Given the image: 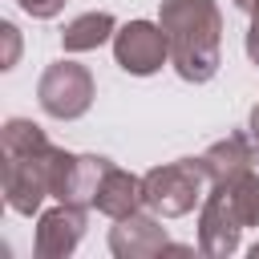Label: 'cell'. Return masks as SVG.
Listing matches in <instances>:
<instances>
[{"label": "cell", "mask_w": 259, "mask_h": 259, "mask_svg": "<svg viewBox=\"0 0 259 259\" xmlns=\"http://www.w3.org/2000/svg\"><path fill=\"white\" fill-rule=\"evenodd\" d=\"M198 158H202L210 182H227V178H239V174L255 170V146H251L247 134H227L214 146H206V154H198Z\"/></svg>", "instance_id": "10"}, {"label": "cell", "mask_w": 259, "mask_h": 259, "mask_svg": "<svg viewBox=\"0 0 259 259\" xmlns=\"http://www.w3.org/2000/svg\"><path fill=\"white\" fill-rule=\"evenodd\" d=\"M255 4H259V0H235V8H239V12H251Z\"/></svg>", "instance_id": "16"}, {"label": "cell", "mask_w": 259, "mask_h": 259, "mask_svg": "<svg viewBox=\"0 0 259 259\" xmlns=\"http://www.w3.org/2000/svg\"><path fill=\"white\" fill-rule=\"evenodd\" d=\"M166 247H170V235L154 210H134L125 219H113L109 227V251L117 259H150V255H162Z\"/></svg>", "instance_id": "7"}, {"label": "cell", "mask_w": 259, "mask_h": 259, "mask_svg": "<svg viewBox=\"0 0 259 259\" xmlns=\"http://www.w3.org/2000/svg\"><path fill=\"white\" fill-rule=\"evenodd\" d=\"M85 210L77 202H57L53 210H40L36 219V255L40 259H65L77 251L81 235H85Z\"/></svg>", "instance_id": "8"}, {"label": "cell", "mask_w": 259, "mask_h": 259, "mask_svg": "<svg viewBox=\"0 0 259 259\" xmlns=\"http://www.w3.org/2000/svg\"><path fill=\"white\" fill-rule=\"evenodd\" d=\"M32 20H53L61 8H65V0H16Z\"/></svg>", "instance_id": "12"}, {"label": "cell", "mask_w": 259, "mask_h": 259, "mask_svg": "<svg viewBox=\"0 0 259 259\" xmlns=\"http://www.w3.org/2000/svg\"><path fill=\"white\" fill-rule=\"evenodd\" d=\"M210 190L202 158H178L166 166H154L142 174V206L158 219H182L190 214Z\"/></svg>", "instance_id": "4"}, {"label": "cell", "mask_w": 259, "mask_h": 259, "mask_svg": "<svg viewBox=\"0 0 259 259\" xmlns=\"http://www.w3.org/2000/svg\"><path fill=\"white\" fill-rule=\"evenodd\" d=\"M93 210H101L105 219H125V214L142 210V178L109 162L105 174H101V186H97Z\"/></svg>", "instance_id": "9"}, {"label": "cell", "mask_w": 259, "mask_h": 259, "mask_svg": "<svg viewBox=\"0 0 259 259\" xmlns=\"http://www.w3.org/2000/svg\"><path fill=\"white\" fill-rule=\"evenodd\" d=\"M158 24L170 40V65L182 81L202 85L223 65V12L214 0H162Z\"/></svg>", "instance_id": "2"}, {"label": "cell", "mask_w": 259, "mask_h": 259, "mask_svg": "<svg viewBox=\"0 0 259 259\" xmlns=\"http://www.w3.org/2000/svg\"><path fill=\"white\" fill-rule=\"evenodd\" d=\"M251 255H255V259H259V243H255V247H251Z\"/></svg>", "instance_id": "17"}, {"label": "cell", "mask_w": 259, "mask_h": 259, "mask_svg": "<svg viewBox=\"0 0 259 259\" xmlns=\"http://www.w3.org/2000/svg\"><path fill=\"white\" fill-rule=\"evenodd\" d=\"M243 227H259V174L255 170L227 182H210L198 210V251L210 259L235 255Z\"/></svg>", "instance_id": "3"}, {"label": "cell", "mask_w": 259, "mask_h": 259, "mask_svg": "<svg viewBox=\"0 0 259 259\" xmlns=\"http://www.w3.org/2000/svg\"><path fill=\"white\" fill-rule=\"evenodd\" d=\"M113 61L130 77H150L170 61V40L158 20H125L113 32Z\"/></svg>", "instance_id": "6"}, {"label": "cell", "mask_w": 259, "mask_h": 259, "mask_svg": "<svg viewBox=\"0 0 259 259\" xmlns=\"http://www.w3.org/2000/svg\"><path fill=\"white\" fill-rule=\"evenodd\" d=\"M4 158V202L16 214H36L45 198H53V174L61 146L45 138V130L28 117H8L0 130Z\"/></svg>", "instance_id": "1"}, {"label": "cell", "mask_w": 259, "mask_h": 259, "mask_svg": "<svg viewBox=\"0 0 259 259\" xmlns=\"http://www.w3.org/2000/svg\"><path fill=\"white\" fill-rule=\"evenodd\" d=\"M113 32H117L113 12H81V16H73L65 24L61 45H65V53H89V49L113 40Z\"/></svg>", "instance_id": "11"}, {"label": "cell", "mask_w": 259, "mask_h": 259, "mask_svg": "<svg viewBox=\"0 0 259 259\" xmlns=\"http://www.w3.org/2000/svg\"><path fill=\"white\" fill-rule=\"evenodd\" d=\"M247 138H251V146H255V154H259V101H255V109H251V117H247Z\"/></svg>", "instance_id": "15"}, {"label": "cell", "mask_w": 259, "mask_h": 259, "mask_svg": "<svg viewBox=\"0 0 259 259\" xmlns=\"http://www.w3.org/2000/svg\"><path fill=\"white\" fill-rule=\"evenodd\" d=\"M247 57H251V65H259V4L251 8V24H247Z\"/></svg>", "instance_id": "14"}, {"label": "cell", "mask_w": 259, "mask_h": 259, "mask_svg": "<svg viewBox=\"0 0 259 259\" xmlns=\"http://www.w3.org/2000/svg\"><path fill=\"white\" fill-rule=\"evenodd\" d=\"M0 36H4V45H8V53H4L0 69H12V65H16V57H20V36H16V24H12V20H4V24H0Z\"/></svg>", "instance_id": "13"}, {"label": "cell", "mask_w": 259, "mask_h": 259, "mask_svg": "<svg viewBox=\"0 0 259 259\" xmlns=\"http://www.w3.org/2000/svg\"><path fill=\"white\" fill-rule=\"evenodd\" d=\"M36 101L57 121H77L93 105V73L77 61H53L36 81Z\"/></svg>", "instance_id": "5"}]
</instances>
